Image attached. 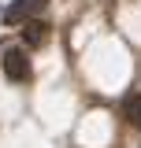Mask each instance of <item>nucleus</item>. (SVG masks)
Instances as JSON below:
<instances>
[{
    "instance_id": "3",
    "label": "nucleus",
    "mask_w": 141,
    "mask_h": 148,
    "mask_svg": "<svg viewBox=\"0 0 141 148\" xmlns=\"http://www.w3.org/2000/svg\"><path fill=\"white\" fill-rule=\"evenodd\" d=\"M22 37H26V45H45V41H48V22L30 18V22H26V30H22Z\"/></svg>"
},
{
    "instance_id": "4",
    "label": "nucleus",
    "mask_w": 141,
    "mask_h": 148,
    "mask_svg": "<svg viewBox=\"0 0 141 148\" xmlns=\"http://www.w3.org/2000/svg\"><path fill=\"white\" fill-rule=\"evenodd\" d=\"M123 111H126V119H130L134 126H141V92H130V96H126Z\"/></svg>"
},
{
    "instance_id": "1",
    "label": "nucleus",
    "mask_w": 141,
    "mask_h": 148,
    "mask_svg": "<svg viewBox=\"0 0 141 148\" xmlns=\"http://www.w3.org/2000/svg\"><path fill=\"white\" fill-rule=\"evenodd\" d=\"M4 74L11 78V82H30V56L22 52V48H8L4 52Z\"/></svg>"
},
{
    "instance_id": "2",
    "label": "nucleus",
    "mask_w": 141,
    "mask_h": 148,
    "mask_svg": "<svg viewBox=\"0 0 141 148\" xmlns=\"http://www.w3.org/2000/svg\"><path fill=\"white\" fill-rule=\"evenodd\" d=\"M41 8H45V0H15V4L4 11V18H8V26H15V22H30V18H37Z\"/></svg>"
}]
</instances>
